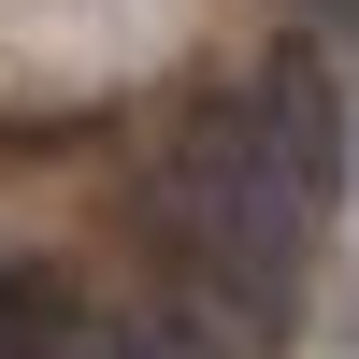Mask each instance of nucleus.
I'll list each match as a JSON object with an SVG mask.
<instances>
[{
    "label": "nucleus",
    "mask_w": 359,
    "mask_h": 359,
    "mask_svg": "<svg viewBox=\"0 0 359 359\" xmlns=\"http://www.w3.org/2000/svg\"><path fill=\"white\" fill-rule=\"evenodd\" d=\"M302 230H316V187L302 158L273 144L259 101H201L158 158V245L187 259L201 302H245V331H273L287 287H302Z\"/></svg>",
    "instance_id": "1"
},
{
    "label": "nucleus",
    "mask_w": 359,
    "mask_h": 359,
    "mask_svg": "<svg viewBox=\"0 0 359 359\" xmlns=\"http://www.w3.org/2000/svg\"><path fill=\"white\" fill-rule=\"evenodd\" d=\"M86 345V287L43 259H0V359H72Z\"/></svg>",
    "instance_id": "2"
},
{
    "label": "nucleus",
    "mask_w": 359,
    "mask_h": 359,
    "mask_svg": "<svg viewBox=\"0 0 359 359\" xmlns=\"http://www.w3.org/2000/svg\"><path fill=\"white\" fill-rule=\"evenodd\" d=\"M72 359H201V345H187V331H130V316L101 331V316H86V345H72Z\"/></svg>",
    "instance_id": "3"
},
{
    "label": "nucleus",
    "mask_w": 359,
    "mask_h": 359,
    "mask_svg": "<svg viewBox=\"0 0 359 359\" xmlns=\"http://www.w3.org/2000/svg\"><path fill=\"white\" fill-rule=\"evenodd\" d=\"M302 15H359V0H302Z\"/></svg>",
    "instance_id": "4"
}]
</instances>
